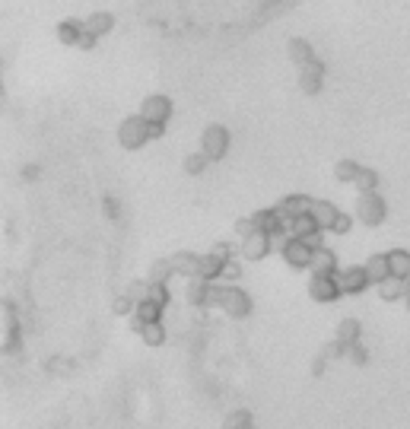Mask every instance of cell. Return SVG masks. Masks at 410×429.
I'll return each mask as SVG.
<instances>
[{
    "label": "cell",
    "instance_id": "5bb4252c",
    "mask_svg": "<svg viewBox=\"0 0 410 429\" xmlns=\"http://www.w3.org/2000/svg\"><path fill=\"white\" fill-rule=\"evenodd\" d=\"M131 324H134V331L140 334V340H143L147 346H163V344H165V328H163V321H143V324H140V321L134 318Z\"/></svg>",
    "mask_w": 410,
    "mask_h": 429
},
{
    "label": "cell",
    "instance_id": "5b68a950",
    "mask_svg": "<svg viewBox=\"0 0 410 429\" xmlns=\"http://www.w3.org/2000/svg\"><path fill=\"white\" fill-rule=\"evenodd\" d=\"M309 296H312L315 302H321V305L337 302L343 296L341 283H337V274L334 277H331V274H312V280H309Z\"/></svg>",
    "mask_w": 410,
    "mask_h": 429
},
{
    "label": "cell",
    "instance_id": "ac0fdd59",
    "mask_svg": "<svg viewBox=\"0 0 410 429\" xmlns=\"http://www.w3.org/2000/svg\"><path fill=\"white\" fill-rule=\"evenodd\" d=\"M312 217L318 219V226L325 229V233H331V229H334V223H337V217H341V210H337L331 201H315Z\"/></svg>",
    "mask_w": 410,
    "mask_h": 429
},
{
    "label": "cell",
    "instance_id": "1f68e13d",
    "mask_svg": "<svg viewBox=\"0 0 410 429\" xmlns=\"http://www.w3.org/2000/svg\"><path fill=\"white\" fill-rule=\"evenodd\" d=\"M353 185L359 188V194H363V191H375V188H379V172H375V169H366V166H363Z\"/></svg>",
    "mask_w": 410,
    "mask_h": 429
},
{
    "label": "cell",
    "instance_id": "4dcf8cb0",
    "mask_svg": "<svg viewBox=\"0 0 410 429\" xmlns=\"http://www.w3.org/2000/svg\"><path fill=\"white\" fill-rule=\"evenodd\" d=\"M147 299L159 302V305H169L172 302V293H169V283H159V280H149V289H147Z\"/></svg>",
    "mask_w": 410,
    "mask_h": 429
},
{
    "label": "cell",
    "instance_id": "3957f363",
    "mask_svg": "<svg viewBox=\"0 0 410 429\" xmlns=\"http://www.w3.org/2000/svg\"><path fill=\"white\" fill-rule=\"evenodd\" d=\"M220 309H223L229 318L242 321V318L252 315V296H248L245 289H239L236 283L220 286Z\"/></svg>",
    "mask_w": 410,
    "mask_h": 429
},
{
    "label": "cell",
    "instance_id": "ab89813d",
    "mask_svg": "<svg viewBox=\"0 0 410 429\" xmlns=\"http://www.w3.org/2000/svg\"><path fill=\"white\" fill-rule=\"evenodd\" d=\"M328 360H331V356L321 350V353L315 356V362H312V376H321V372H325V366H328Z\"/></svg>",
    "mask_w": 410,
    "mask_h": 429
},
{
    "label": "cell",
    "instance_id": "60d3db41",
    "mask_svg": "<svg viewBox=\"0 0 410 429\" xmlns=\"http://www.w3.org/2000/svg\"><path fill=\"white\" fill-rule=\"evenodd\" d=\"M207 309H220V286H217V283L210 286V296H207Z\"/></svg>",
    "mask_w": 410,
    "mask_h": 429
},
{
    "label": "cell",
    "instance_id": "484cf974",
    "mask_svg": "<svg viewBox=\"0 0 410 429\" xmlns=\"http://www.w3.org/2000/svg\"><path fill=\"white\" fill-rule=\"evenodd\" d=\"M210 162H213V159H210L204 150H197V153H188L185 162H181V169H185V175H204Z\"/></svg>",
    "mask_w": 410,
    "mask_h": 429
},
{
    "label": "cell",
    "instance_id": "7402d4cb",
    "mask_svg": "<svg viewBox=\"0 0 410 429\" xmlns=\"http://www.w3.org/2000/svg\"><path fill=\"white\" fill-rule=\"evenodd\" d=\"M363 267H366V274H369V280H372L375 286H379L382 280L391 277V264H388V255H372L369 261L363 264Z\"/></svg>",
    "mask_w": 410,
    "mask_h": 429
},
{
    "label": "cell",
    "instance_id": "9a60e30c",
    "mask_svg": "<svg viewBox=\"0 0 410 429\" xmlns=\"http://www.w3.org/2000/svg\"><path fill=\"white\" fill-rule=\"evenodd\" d=\"M312 274H337V251L328 249V245H318L312 255Z\"/></svg>",
    "mask_w": 410,
    "mask_h": 429
},
{
    "label": "cell",
    "instance_id": "74e56055",
    "mask_svg": "<svg viewBox=\"0 0 410 429\" xmlns=\"http://www.w3.org/2000/svg\"><path fill=\"white\" fill-rule=\"evenodd\" d=\"M254 229H258V226H254V219H252V217H242V219H236V233H239L242 239H245V235H252Z\"/></svg>",
    "mask_w": 410,
    "mask_h": 429
},
{
    "label": "cell",
    "instance_id": "83f0119b",
    "mask_svg": "<svg viewBox=\"0 0 410 429\" xmlns=\"http://www.w3.org/2000/svg\"><path fill=\"white\" fill-rule=\"evenodd\" d=\"M359 162H353V159H341V162H337L334 166V178L337 181H343V185H353V181H356V175H359Z\"/></svg>",
    "mask_w": 410,
    "mask_h": 429
},
{
    "label": "cell",
    "instance_id": "d590c367",
    "mask_svg": "<svg viewBox=\"0 0 410 429\" xmlns=\"http://www.w3.org/2000/svg\"><path fill=\"white\" fill-rule=\"evenodd\" d=\"M347 356H350V362H356V366H366V360H369V353H366L359 344L347 346Z\"/></svg>",
    "mask_w": 410,
    "mask_h": 429
},
{
    "label": "cell",
    "instance_id": "7bdbcfd3",
    "mask_svg": "<svg viewBox=\"0 0 410 429\" xmlns=\"http://www.w3.org/2000/svg\"><path fill=\"white\" fill-rule=\"evenodd\" d=\"M404 302H407V312H410V280H407V293H404Z\"/></svg>",
    "mask_w": 410,
    "mask_h": 429
},
{
    "label": "cell",
    "instance_id": "4316f807",
    "mask_svg": "<svg viewBox=\"0 0 410 429\" xmlns=\"http://www.w3.org/2000/svg\"><path fill=\"white\" fill-rule=\"evenodd\" d=\"M163 305L159 302H153V299H143V302H137V312H134V318L137 321H163Z\"/></svg>",
    "mask_w": 410,
    "mask_h": 429
},
{
    "label": "cell",
    "instance_id": "277c9868",
    "mask_svg": "<svg viewBox=\"0 0 410 429\" xmlns=\"http://www.w3.org/2000/svg\"><path fill=\"white\" fill-rule=\"evenodd\" d=\"M229 143H232V137H229V131H226L223 124H207V128H204V134H201V150L207 153L213 162H220V159L229 153Z\"/></svg>",
    "mask_w": 410,
    "mask_h": 429
},
{
    "label": "cell",
    "instance_id": "f35d334b",
    "mask_svg": "<svg viewBox=\"0 0 410 429\" xmlns=\"http://www.w3.org/2000/svg\"><path fill=\"white\" fill-rule=\"evenodd\" d=\"M223 277H226V280H239V277H242V267H239V261H236V258H232V261H226Z\"/></svg>",
    "mask_w": 410,
    "mask_h": 429
},
{
    "label": "cell",
    "instance_id": "ee69618b",
    "mask_svg": "<svg viewBox=\"0 0 410 429\" xmlns=\"http://www.w3.org/2000/svg\"><path fill=\"white\" fill-rule=\"evenodd\" d=\"M248 429H258V426H248Z\"/></svg>",
    "mask_w": 410,
    "mask_h": 429
},
{
    "label": "cell",
    "instance_id": "8992f818",
    "mask_svg": "<svg viewBox=\"0 0 410 429\" xmlns=\"http://www.w3.org/2000/svg\"><path fill=\"white\" fill-rule=\"evenodd\" d=\"M280 255H284V261L290 264V267H296V271H306V267H312L315 249L309 245V242H302V239H296V235H290V239L280 245Z\"/></svg>",
    "mask_w": 410,
    "mask_h": 429
},
{
    "label": "cell",
    "instance_id": "52a82bcc",
    "mask_svg": "<svg viewBox=\"0 0 410 429\" xmlns=\"http://www.w3.org/2000/svg\"><path fill=\"white\" fill-rule=\"evenodd\" d=\"M270 249H274V235L264 233V229H254L252 235H245L242 239V258L245 261H261V258L270 255Z\"/></svg>",
    "mask_w": 410,
    "mask_h": 429
},
{
    "label": "cell",
    "instance_id": "8d00e7d4",
    "mask_svg": "<svg viewBox=\"0 0 410 429\" xmlns=\"http://www.w3.org/2000/svg\"><path fill=\"white\" fill-rule=\"evenodd\" d=\"M210 251H217L223 261H232V255H236V245H232V242H217V245H213Z\"/></svg>",
    "mask_w": 410,
    "mask_h": 429
},
{
    "label": "cell",
    "instance_id": "f546056e",
    "mask_svg": "<svg viewBox=\"0 0 410 429\" xmlns=\"http://www.w3.org/2000/svg\"><path fill=\"white\" fill-rule=\"evenodd\" d=\"M252 426V414L248 410H229V414L223 417V429H248Z\"/></svg>",
    "mask_w": 410,
    "mask_h": 429
},
{
    "label": "cell",
    "instance_id": "836d02e7",
    "mask_svg": "<svg viewBox=\"0 0 410 429\" xmlns=\"http://www.w3.org/2000/svg\"><path fill=\"white\" fill-rule=\"evenodd\" d=\"M147 289H149V280H134V283L127 286V296L134 302H143L147 299Z\"/></svg>",
    "mask_w": 410,
    "mask_h": 429
},
{
    "label": "cell",
    "instance_id": "ba28073f",
    "mask_svg": "<svg viewBox=\"0 0 410 429\" xmlns=\"http://www.w3.org/2000/svg\"><path fill=\"white\" fill-rule=\"evenodd\" d=\"M321 233H325V229L318 226V219H315L312 213H302V217H293V223H290V235H296V239L309 242L312 249L325 245V242H321Z\"/></svg>",
    "mask_w": 410,
    "mask_h": 429
},
{
    "label": "cell",
    "instance_id": "44dd1931",
    "mask_svg": "<svg viewBox=\"0 0 410 429\" xmlns=\"http://www.w3.org/2000/svg\"><path fill=\"white\" fill-rule=\"evenodd\" d=\"M359 337H363V324H359L356 318H343V321H337L334 340H341V344L353 346V344H359Z\"/></svg>",
    "mask_w": 410,
    "mask_h": 429
},
{
    "label": "cell",
    "instance_id": "7c38bea8",
    "mask_svg": "<svg viewBox=\"0 0 410 429\" xmlns=\"http://www.w3.org/2000/svg\"><path fill=\"white\" fill-rule=\"evenodd\" d=\"M315 201L309 194H286L284 201L277 203V210L284 213V217H302V213H312Z\"/></svg>",
    "mask_w": 410,
    "mask_h": 429
},
{
    "label": "cell",
    "instance_id": "d4e9b609",
    "mask_svg": "<svg viewBox=\"0 0 410 429\" xmlns=\"http://www.w3.org/2000/svg\"><path fill=\"white\" fill-rule=\"evenodd\" d=\"M388 264H391V277L410 280V251H404V249L388 251Z\"/></svg>",
    "mask_w": 410,
    "mask_h": 429
},
{
    "label": "cell",
    "instance_id": "4fadbf2b",
    "mask_svg": "<svg viewBox=\"0 0 410 429\" xmlns=\"http://www.w3.org/2000/svg\"><path fill=\"white\" fill-rule=\"evenodd\" d=\"M83 26H86V32L96 38L108 35V32L115 29V13H108V10H96V13H90L86 19H83Z\"/></svg>",
    "mask_w": 410,
    "mask_h": 429
},
{
    "label": "cell",
    "instance_id": "d6986e66",
    "mask_svg": "<svg viewBox=\"0 0 410 429\" xmlns=\"http://www.w3.org/2000/svg\"><path fill=\"white\" fill-rule=\"evenodd\" d=\"M286 54H290V60L296 64V67H302V64L315 60V48L309 45L306 38H290V42H286Z\"/></svg>",
    "mask_w": 410,
    "mask_h": 429
},
{
    "label": "cell",
    "instance_id": "ffe728a7",
    "mask_svg": "<svg viewBox=\"0 0 410 429\" xmlns=\"http://www.w3.org/2000/svg\"><path fill=\"white\" fill-rule=\"evenodd\" d=\"M223 267H226V261L217 255V251H210V255H201V271H197V277L201 280H220L223 277Z\"/></svg>",
    "mask_w": 410,
    "mask_h": 429
},
{
    "label": "cell",
    "instance_id": "e575fe53",
    "mask_svg": "<svg viewBox=\"0 0 410 429\" xmlns=\"http://www.w3.org/2000/svg\"><path fill=\"white\" fill-rule=\"evenodd\" d=\"M350 229H353V217H350V213H341L331 233H334V235H347V233H350Z\"/></svg>",
    "mask_w": 410,
    "mask_h": 429
},
{
    "label": "cell",
    "instance_id": "8fae6325",
    "mask_svg": "<svg viewBox=\"0 0 410 429\" xmlns=\"http://www.w3.org/2000/svg\"><path fill=\"white\" fill-rule=\"evenodd\" d=\"M337 283H341V289L347 296H356V293H363L372 280H369L366 267H347V271H337Z\"/></svg>",
    "mask_w": 410,
    "mask_h": 429
},
{
    "label": "cell",
    "instance_id": "603a6c76",
    "mask_svg": "<svg viewBox=\"0 0 410 429\" xmlns=\"http://www.w3.org/2000/svg\"><path fill=\"white\" fill-rule=\"evenodd\" d=\"M210 280H201V277H194L191 283H188V289H185V299L191 302V305H204L207 309V296H210Z\"/></svg>",
    "mask_w": 410,
    "mask_h": 429
},
{
    "label": "cell",
    "instance_id": "7a4b0ae2",
    "mask_svg": "<svg viewBox=\"0 0 410 429\" xmlns=\"http://www.w3.org/2000/svg\"><path fill=\"white\" fill-rule=\"evenodd\" d=\"M385 217H388V203L382 194L363 191V194L356 197V219L363 223V226H382Z\"/></svg>",
    "mask_w": 410,
    "mask_h": 429
},
{
    "label": "cell",
    "instance_id": "e0dca14e",
    "mask_svg": "<svg viewBox=\"0 0 410 429\" xmlns=\"http://www.w3.org/2000/svg\"><path fill=\"white\" fill-rule=\"evenodd\" d=\"M83 32H86V26H83L80 19H60L58 23V42L60 45L76 48L80 45V38H83Z\"/></svg>",
    "mask_w": 410,
    "mask_h": 429
},
{
    "label": "cell",
    "instance_id": "b9f144b4",
    "mask_svg": "<svg viewBox=\"0 0 410 429\" xmlns=\"http://www.w3.org/2000/svg\"><path fill=\"white\" fill-rule=\"evenodd\" d=\"M76 48H83V51H90V48H96V35H90V32H83V38H80V45Z\"/></svg>",
    "mask_w": 410,
    "mask_h": 429
},
{
    "label": "cell",
    "instance_id": "d6a6232c",
    "mask_svg": "<svg viewBox=\"0 0 410 429\" xmlns=\"http://www.w3.org/2000/svg\"><path fill=\"white\" fill-rule=\"evenodd\" d=\"M112 312H115V315H134V312H137V302L131 299L127 293H121L118 299L112 302Z\"/></svg>",
    "mask_w": 410,
    "mask_h": 429
},
{
    "label": "cell",
    "instance_id": "2e32d148",
    "mask_svg": "<svg viewBox=\"0 0 410 429\" xmlns=\"http://www.w3.org/2000/svg\"><path fill=\"white\" fill-rule=\"evenodd\" d=\"M172 267L179 277H188L194 280L197 271H201V255H191V251H179V255H172Z\"/></svg>",
    "mask_w": 410,
    "mask_h": 429
},
{
    "label": "cell",
    "instance_id": "f1b7e54d",
    "mask_svg": "<svg viewBox=\"0 0 410 429\" xmlns=\"http://www.w3.org/2000/svg\"><path fill=\"white\" fill-rule=\"evenodd\" d=\"M172 274H175V267H172V258H159V261L149 264L147 280H159V283H169Z\"/></svg>",
    "mask_w": 410,
    "mask_h": 429
},
{
    "label": "cell",
    "instance_id": "6da1fadb",
    "mask_svg": "<svg viewBox=\"0 0 410 429\" xmlns=\"http://www.w3.org/2000/svg\"><path fill=\"white\" fill-rule=\"evenodd\" d=\"M149 140H153V124H149L140 112L124 118L118 124V143L124 146V150H140V146H147Z\"/></svg>",
    "mask_w": 410,
    "mask_h": 429
},
{
    "label": "cell",
    "instance_id": "9c48e42d",
    "mask_svg": "<svg viewBox=\"0 0 410 429\" xmlns=\"http://www.w3.org/2000/svg\"><path fill=\"white\" fill-rule=\"evenodd\" d=\"M140 115L149 121V124H169L172 118V99L156 92V96H147L140 106Z\"/></svg>",
    "mask_w": 410,
    "mask_h": 429
},
{
    "label": "cell",
    "instance_id": "cb8c5ba5",
    "mask_svg": "<svg viewBox=\"0 0 410 429\" xmlns=\"http://www.w3.org/2000/svg\"><path fill=\"white\" fill-rule=\"evenodd\" d=\"M404 293H407V280H401V277H388V280H382L379 283V296L385 302L404 299Z\"/></svg>",
    "mask_w": 410,
    "mask_h": 429
},
{
    "label": "cell",
    "instance_id": "30bf717a",
    "mask_svg": "<svg viewBox=\"0 0 410 429\" xmlns=\"http://www.w3.org/2000/svg\"><path fill=\"white\" fill-rule=\"evenodd\" d=\"M321 86H325V67H321V60H309L299 67V90L306 92V96H318Z\"/></svg>",
    "mask_w": 410,
    "mask_h": 429
}]
</instances>
